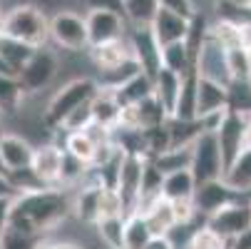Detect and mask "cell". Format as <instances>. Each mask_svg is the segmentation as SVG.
I'll list each match as a JSON object with an SVG mask.
<instances>
[{
  "label": "cell",
  "instance_id": "obj_1",
  "mask_svg": "<svg viewBox=\"0 0 251 249\" xmlns=\"http://www.w3.org/2000/svg\"><path fill=\"white\" fill-rule=\"evenodd\" d=\"M70 215H73V197L65 192V187L27 190L13 199L10 227L43 239V234L52 232Z\"/></svg>",
  "mask_w": 251,
  "mask_h": 249
},
{
  "label": "cell",
  "instance_id": "obj_2",
  "mask_svg": "<svg viewBox=\"0 0 251 249\" xmlns=\"http://www.w3.org/2000/svg\"><path fill=\"white\" fill-rule=\"evenodd\" d=\"M97 92H100V83L92 80V78H75V80L65 83L52 95V100L48 102L45 115H43V125L50 127V130H60L65 125V120L75 110L90 105Z\"/></svg>",
  "mask_w": 251,
  "mask_h": 249
},
{
  "label": "cell",
  "instance_id": "obj_3",
  "mask_svg": "<svg viewBox=\"0 0 251 249\" xmlns=\"http://www.w3.org/2000/svg\"><path fill=\"white\" fill-rule=\"evenodd\" d=\"M3 35L20 40L30 48H45V43L50 40V18L40 5H32V3L15 5L5 13Z\"/></svg>",
  "mask_w": 251,
  "mask_h": 249
},
{
  "label": "cell",
  "instance_id": "obj_4",
  "mask_svg": "<svg viewBox=\"0 0 251 249\" xmlns=\"http://www.w3.org/2000/svg\"><path fill=\"white\" fill-rule=\"evenodd\" d=\"M50 40L70 53L90 50V32L85 15L75 10H57L50 18Z\"/></svg>",
  "mask_w": 251,
  "mask_h": 249
},
{
  "label": "cell",
  "instance_id": "obj_5",
  "mask_svg": "<svg viewBox=\"0 0 251 249\" xmlns=\"http://www.w3.org/2000/svg\"><path fill=\"white\" fill-rule=\"evenodd\" d=\"M192 174L197 185L204 182H214V180H222L226 167H224V157L219 150V142L214 132H204L194 145H192V165H189Z\"/></svg>",
  "mask_w": 251,
  "mask_h": 249
},
{
  "label": "cell",
  "instance_id": "obj_6",
  "mask_svg": "<svg viewBox=\"0 0 251 249\" xmlns=\"http://www.w3.org/2000/svg\"><path fill=\"white\" fill-rule=\"evenodd\" d=\"M57 70H60L57 55L50 53V50H45V48H38V50H35V55L27 60V65L20 70L18 80H20L25 95H35V92L45 90L55 80Z\"/></svg>",
  "mask_w": 251,
  "mask_h": 249
},
{
  "label": "cell",
  "instance_id": "obj_7",
  "mask_svg": "<svg viewBox=\"0 0 251 249\" xmlns=\"http://www.w3.org/2000/svg\"><path fill=\"white\" fill-rule=\"evenodd\" d=\"M204 224L211 227L214 232L222 234L229 242V239H234V237H239V234L251 229V202L239 197L236 202L222 207L219 212H214L211 217H206Z\"/></svg>",
  "mask_w": 251,
  "mask_h": 249
},
{
  "label": "cell",
  "instance_id": "obj_8",
  "mask_svg": "<svg viewBox=\"0 0 251 249\" xmlns=\"http://www.w3.org/2000/svg\"><path fill=\"white\" fill-rule=\"evenodd\" d=\"M87 20V32H90V48L112 43L120 38H127V18L115 13V10H102V8H90L85 15Z\"/></svg>",
  "mask_w": 251,
  "mask_h": 249
},
{
  "label": "cell",
  "instance_id": "obj_9",
  "mask_svg": "<svg viewBox=\"0 0 251 249\" xmlns=\"http://www.w3.org/2000/svg\"><path fill=\"white\" fill-rule=\"evenodd\" d=\"M127 40H129V48H132V55H134L139 70L147 73L150 78H154L162 70V48L154 38L152 28L150 25L147 28H132Z\"/></svg>",
  "mask_w": 251,
  "mask_h": 249
},
{
  "label": "cell",
  "instance_id": "obj_10",
  "mask_svg": "<svg viewBox=\"0 0 251 249\" xmlns=\"http://www.w3.org/2000/svg\"><path fill=\"white\" fill-rule=\"evenodd\" d=\"M246 120L244 115H236L231 110H226L222 125L217 127V142H219V150L224 157V167H229L244 150H246Z\"/></svg>",
  "mask_w": 251,
  "mask_h": 249
},
{
  "label": "cell",
  "instance_id": "obj_11",
  "mask_svg": "<svg viewBox=\"0 0 251 249\" xmlns=\"http://www.w3.org/2000/svg\"><path fill=\"white\" fill-rule=\"evenodd\" d=\"M197 70L199 75L206 78V80H214V83H222V85H229L231 83V73H229V55H226V48L214 38L209 32V38L199 53V60H197Z\"/></svg>",
  "mask_w": 251,
  "mask_h": 249
},
{
  "label": "cell",
  "instance_id": "obj_12",
  "mask_svg": "<svg viewBox=\"0 0 251 249\" xmlns=\"http://www.w3.org/2000/svg\"><path fill=\"white\" fill-rule=\"evenodd\" d=\"M62 165H65V150L50 142V145L35 147L30 169L43 187H60L62 185Z\"/></svg>",
  "mask_w": 251,
  "mask_h": 249
},
{
  "label": "cell",
  "instance_id": "obj_13",
  "mask_svg": "<svg viewBox=\"0 0 251 249\" xmlns=\"http://www.w3.org/2000/svg\"><path fill=\"white\" fill-rule=\"evenodd\" d=\"M35 147L30 145V139L15 132H3L0 135V162L5 167V174H18L32 167Z\"/></svg>",
  "mask_w": 251,
  "mask_h": 249
},
{
  "label": "cell",
  "instance_id": "obj_14",
  "mask_svg": "<svg viewBox=\"0 0 251 249\" xmlns=\"http://www.w3.org/2000/svg\"><path fill=\"white\" fill-rule=\"evenodd\" d=\"M147 157H139V155H125L122 165H120V177H117V192L125 202L127 215H132L139 192H142V169H145Z\"/></svg>",
  "mask_w": 251,
  "mask_h": 249
},
{
  "label": "cell",
  "instance_id": "obj_15",
  "mask_svg": "<svg viewBox=\"0 0 251 249\" xmlns=\"http://www.w3.org/2000/svg\"><path fill=\"white\" fill-rule=\"evenodd\" d=\"M241 194L234 192L224 177L222 180H214V182H204V185H197V192H194V207H197V215H204V217H211L214 212H219L222 207L236 202Z\"/></svg>",
  "mask_w": 251,
  "mask_h": 249
},
{
  "label": "cell",
  "instance_id": "obj_16",
  "mask_svg": "<svg viewBox=\"0 0 251 249\" xmlns=\"http://www.w3.org/2000/svg\"><path fill=\"white\" fill-rule=\"evenodd\" d=\"M229 110V90L222 83H214L199 75L197 87V120H206L211 115H219Z\"/></svg>",
  "mask_w": 251,
  "mask_h": 249
},
{
  "label": "cell",
  "instance_id": "obj_17",
  "mask_svg": "<svg viewBox=\"0 0 251 249\" xmlns=\"http://www.w3.org/2000/svg\"><path fill=\"white\" fill-rule=\"evenodd\" d=\"M189 23H192V20L184 18V15H176V13H172V10L159 8L150 28H152V32H154L159 48H167V45H172V43H184V40H187Z\"/></svg>",
  "mask_w": 251,
  "mask_h": 249
},
{
  "label": "cell",
  "instance_id": "obj_18",
  "mask_svg": "<svg viewBox=\"0 0 251 249\" xmlns=\"http://www.w3.org/2000/svg\"><path fill=\"white\" fill-rule=\"evenodd\" d=\"M90 57H92V62L97 65L100 73H107V70L122 67L125 62L134 60L127 38H120V40H112V43H104V45L90 48Z\"/></svg>",
  "mask_w": 251,
  "mask_h": 249
},
{
  "label": "cell",
  "instance_id": "obj_19",
  "mask_svg": "<svg viewBox=\"0 0 251 249\" xmlns=\"http://www.w3.org/2000/svg\"><path fill=\"white\" fill-rule=\"evenodd\" d=\"M110 92L117 97V102L127 110V108H134V105H139L142 100H147V97L154 95V78H150L147 73H142V70H139L137 75H132L127 83H122L120 87H115Z\"/></svg>",
  "mask_w": 251,
  "mask_h": 249
},
{
  "label": "cell",
  "instance_id": "obj_20",
  "mask_svg": "<svg viewBox=\"0 0 251 249\" xmlns=\"http://www.w3.org/2000/svg\"><path fill=\"white\" fill-rule=\"evenodd\" d=\"M122 115H125V108L117 102V97L110 90L100 87V92L92 100V117H95V122L107 127V130H117L122 125Z\"/></svg>",
  "mask_w": 251,
  "mask_h": 249
},
{
  "label": "cell",
  "instance_id": "obj_21",
  "mask_svg": "<svg viewBox=\"0 0 251 249\" xmlns=\"http://www.w3.org/2000/svg\"><path fill=\"white\" fill-rule=\"evenodd\" d=\"M179 92H182V75L172 73V70H159L154 75V97L162 102V108L167 110V115L172 117L179 102Z\"/></svg>",
  "mask_w": 251,
  "mask_h": 249
},
{
  "label": "cell",
  "instance_id": "obj_22",
  "mask_svg": "<svg viewBox=\"0 0 251 249\" xmlns=\"http://www.w3.org/2000/svg\"><path fill=\"white\" fill-rule=\"evenodd\" d=\"M194 192H197V180H194L192 169H176V172L164 174V182H162L164 199H169V202L194 199Z\"/></svg>",
  "mask_w": 251,
  "mask_h": 249
},
{
  "label": "cell",
  "instance_id": "obj_23",
  "mask_svg": "<svg viewBox=\"0 0 251 249\" xmlns=\"http://www.w3.org/2000/svg\"><path fill=\"white\" fill-rule=\"evenodd\" d=\"M142 217L147 220L150 232H152L154 237H169V234L179 227V224H176V217H174V209H172V202L164 199V197H159Z\"/></svg>",
  "mask_w": 251,
  "mask_h": 249
},
{
  "label": "cell",
  "instance_id": "obj_24",
  "mask_svg": "<svg viewBox=\"0 0 251 249\" xmlns=\"http://www.w3.org/2000/svg\"><path fill=\"white\" fill-rule=\"evenodd\" d=\"M224 182L241 197L251 192V147H246L224 172Z\"/></svg>",
  "mask_w": 251,
  "mask_h": 249
},
{
  "label": "cell",
  "instance_id": "obj_25",
  "mask_svg": "<svg viewBox=\"0 0 251 249\" xmlns=\"http://www.w3.org/2000/svg\"><path fill=\"white\" fill-rule=\"evenodd\" d=\"M70 157H75L77 162H82V165H87V167H92L95 165V160H97V152H100V147H97V142L82 130V132H67V137H65V147H62Z\"/></svg>",
  "mask_w": 251,
  "mask_h": 249
},
{
  "label": "cell",
  "instance_id": "obj_26",
  "mask_svg": "<svg viewBox=\"0 0 251 249\" xmlns=\"http://www.w3.org/2000/svg\"><path fill=\"white\" fill-rule=\"evenodd\" d=\"M25 102V90L18 78L0 75V115H15Z\"/></svg>",
  "mask_w": 251,
  "mask_h": 249
},
{
  "label": "cell",
  "instance_id": "obj_27",
  "mask_svg": "<svg viewBox=\"0 0 251 249\" xmlns=\"http://www.w3.org/2000/svg\"><path fill=\"white\" fill-rule=\"evenodd\" d=\"M162 67L184 78L189 70H194L197 65H194V60H192V55H189L184 43H172V45L162 48Z\"/></svg>",
  "mask_w": 251,
  "mask_h": 249
},
{
  "label": "cell",
  "instance_id": "obj_28",
  "mask_svg": "<svg viewBox=\"0 0 251 249\" xmlns=\"http://www.w3.org/2000/svg\"><path fill=\"white\" fill-rule=\"evenodd\" d=\"M122 3H125V18L132 28L152 25L159 10V0H122Z\"/></svg>",
  "mask_w": 251,
  "mask_h": 249
},
{
  "label": "cell",
  "instance_id": "obj_29",
  "mask_svg": "<svg viewBox=\"0 0 251 249\" xmlns=\"http://www.w3.org/2000/svg\"><path fill=\"white\" fill-rule=\"evenodd\" d=\"M152 237L154 234L150 232V224L145 217L137 215V212L127 215V220H125V249H145Z\"/></svg>",
  "mask_w": 251,
  "mask_h": 249
},
{
  "label": "cell",
  "instance_id": "obj_30",
  "mask_svg": "<svg viewBox=\"0 0 251 249\" xmlns=\"http://www.w3.org/2000/svg\"><path fill=\"white\" fill-rule=\"evenodd\" d=\"M125 220L127 217H102L95 224L104 249H125Z\"/></svg>",
  "mask_w": 251,
  "mask_h": 249
},
{
  "label": "cell",
  "instance_id": "obj_31",
  "mask_svg": "<svg viewBox=\"0 0 251 249\" xmlns=\"http://www.w3.org/2000/svg\"><path fill=\"white\" fill-rule=\"evenodd\" d=\"M35 50L38 48H30V45H25L20 40L5 38V35H3V43H0V57H3L18 75H20V70L27 65V60L35 55Z\"/></svg>",
  "mask_w": 251,
  "mask_h": 249
},
{
  "label": "cell",
  "instance_id": "obj_32",
  "mask_svg": "<svg viewBox=\"0 0 251 249\" xmlns=\"http://www.w3.org/2000/svg\"><path fill=\"white\" fill-rule=\"evenodd\" d=\"M226 90H229V110L251 117V80H231Z\"/></svg>",
  "mask_w": 251,
  "mask_h": 249
},
{
  "label": "cell",
  "instance_id": "obj_33",
  "mask_svg": "<svg viewBox=\"0 0 251 249\" xmlns=\"http://www.w3.org/2000/svg\"><path fill=\"white\" fill-rule=\"evenodd\" d=\"M154 165L169 174V172H176V169H189L192 165V147H179V150H167L164 155L154 157Z\"/></svg>",
  "mask_w": 251,
  "mask_h": 249
},
{
  "label": "cell",
  "instance_id": "obj_34",
  "mask_svg": "<svg viewBox=\"0 0 251 249\" xmlns=\"http://www.w3.org/2000/svg\"><path fill=\"white\" fill-rule=\"evenodd\" d=\"M189 249H226V239L204 224L189 234Z\"/></svg>",
  "mask_w": 251,
  "mask_h": 249
},
{
  "label": "cell",
  "instance_id": "obj_35",
  "mask_svg": "<svg viewBox=\"0 0 251 249\" xmlns=\"http://www.w3.org/2000/svg\"><path fill=\"white\" fill-rule=\"evenodd\" d=\"M226 55H229V73H231V80H249V78H251L249 50H246V48H231V50H226Z\"/></svg>",
  "mask_w": 251,
  "mask_h": 249
},
{
  "label": "cell",
  "instance_id": "obj_36",
  "mask_svg": "<svg viewBox=\"0 0 251 249\" xmlns=\"http://www.w3.org/2000/svg\"><path fill=\"white\" fill-rule=\"evenodd\" d=\"M40 242H43L40 237H30V234H25L20 229L8 227L3 242H0V249H38Z\"/></svg>",
  "mask_w": 251,
  "mask_h": 249
},
{
  "label": "cell",
  "instance_id": "obj_37",
  "mask_svg": "<svg viewBox=\"0 0 251 249\" xmlns=\"http://www.w3.org/2000/svg\"><path fill=\"white\" fill-rule=\"evenodd\" d=\"M172 209H174V217H176L179 227H189V222L197 217L194 199H176V202H172Z\"/></svg>",
  "mask_w": 251,
  "mask_h": 249
},
{
  "label": "cell",
  "instance_id": "obj_38",
  "mask_svg": "<svg viewBox=\"0 0 251 249\" xmlns=\"http://www.w3.org/2000/svg\"><path fill=\"white\" fill-rule=\"evenodd\" d=\"M159 8H164V10H172V13H176V15H184V18H194L199 10L194 8V0H159Z\"/></svg>",
  "mask_w": 251,
  "mask_h": 249
},
{
  "label": "cell",
  "instance_id": "obj_39",
  "mask_svg": "<svg viewBox=\"0 0 251 249\" xmlns=\"http://www.w3.org/2000/svg\"><path fill=\"white\" fill-rule=\"evenodd\" d=\"M13 199L15 197H3L0 199V242H3L8 227H10V217H13Z\"/></svg>",
  "mask_w": 251,
  "mask_h": 249
},
{
  "label": "cell",
  "instance_id": "obj_40",
  "mask_svg": "<svg viewBox=\"0 0 251 249\" xmlns=\"http://www.w3.org/2000/svg\"><path fill=\"white\" fill-rule=\"evenodd\" d=\"M38 249H95V247H85V244H77V242H60V239H52V242H40Z\"/></svg>",
  "mask_w": 251,
  "mask_h": 249
},
{
  "label": "cell",
  "instance_id": "obj_41",
  "mask_svg": "<svg viewBox=\"0 0 251 249\" xmlns=\"http://www.w3.org/2000/svg\"><path fill=\"white\" fill-rule=\"evenodd\" d=\"M3 197H18V190L8 174H0V199Z\"/></svg>",
  "mask_w": 251,
  "mask_h": 249
},
{
  "label": "cell",
  "instance_id": "obj_42",
  "mask_svg": "<svg viewBox=\"0 0 251 249\" xmlns=\"http://www.w3.org/2000/svg\"><path fill=\"white\" fill-rule=\"evenodd\" d=\"M145 249H176V247H174L172 237H152Z\"/></svg>",
  "mask_w": 251,
  "mask_h": 249
},
{
  "label": "cell",
  "instance_id": "obj_43",
  "mask_svg": "<svg viewBox=\"0 0 251 249\" xmlns=\"http://www.w3.org/2000/svg\"><path fill=\"white\" fill-rule=\"evenodd\" d=\"M224 3H229L231 8H239V10L251 13V0H224Z\"/></svg>",
  "mask_w": 251,
  "mask_h": 249
},
{
  "label": "cell",
  "instance_id": "obj_44",
  "mask_svg": "<svg viewBox=\"0 0 251 249\" xmlns=\"http://www.w3.org/2000/svg\"><path fill=\"white\" fill-rule=\"evenodd\" d=\"M246 147H251V117L246 120Z\"/></svg>",
  "mask_w": 251,
  "mask_h": 249
},
{
  "label": "cell",
  "instance_id": "obj_45",
  "mask_svg": "<svg viewBox=\"0 0 251 249\" xmlns=\"http://www.w3.org/2000/svg\"><path fill=\"white\" fill-rule=\"evenodd\" d=\"M3 25H5V13L0 10V35H3Z\"/></svg>",
  "mask_w": 251,
  "mask_h": 249
},
{
  "label": "cell",
  "instance_id": "obj_46",
  "mask_svg": "<svg viewBox=\"0 0 251 249\" xmlns=\"http://www.w3.org/2000/svg\"><path fill=\"white\" fill-rule=\"evenodd\" d=\"M0 135H3V115H0Z\"/></svg>",
  "mask_w": 251,
  "mask_h": 249
},
{
  "label": "cell",
  "instance_id": "obj_47",
  "mask_svg": "<svg viewBox=\"0 0 251 249\" xmlns=\"http://www.w3.org/2000/svg\"><path fill=\"white\" fill-rule=\"evenodd\" d=\"M0 174H5V167H3V162H0Z\"/></svg>",
  "mask_w": 251,
  "mask_h": 249
},
{
  "label": "cell",
  "instance_id": "obj_48",
  "mask_svg": "<svg viewBox=\"0 0 251 249\" xmlns=\"http://www.w3.org/2000/svg\"><path fill=\"white\" fill-rule=\"evenodd\" d=\"M249 60H251V50H249Z\"/></svg>",
  "mask_w": 251,
  "mask_h": 249
},
{
  "label": "cell",
  "instance_id": "obj_49",
  "mask_svg": "<svg viewBox=\"0 0 251 249\" xmlns=\"http://www.w3.org/2000/svg\"><path fill=\"white\" fill-rule=\"evenodd\" d=\"M0 43H3V35H0Z\"/></svg>",
  "mask_w": 251,
  "mask_h": 249
},
{
  "label": "cell",
  "instance_id": "obj_50",
  "mask_svg": "<svg viewBox=\"0 0 251 249\" xmlns=\"http://www.w3.org/2000/svg\"><path fill=\"white\" fill-rule=\"evenodd\" d=\"M249 80H251V78H249Z\"/></svg>",
  "mask_w": 251,
  "mask_h": 249
}]
</instances>
